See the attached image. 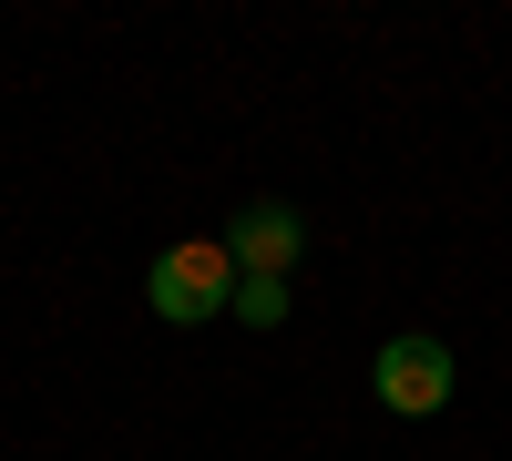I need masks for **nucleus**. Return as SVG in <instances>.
I'll return each mask as SVG.
<instances>
[{
  "label": "nucleus",
  "mask_w": 512,
  "mask_h": 461,
  "mask_svg": "<svg viewBox=\"0 0 512 461\" xmlns=\"http://www.w3.org/2000/svg\"><path fill=\"white\" fill-rule=\"evenodd\" d=\"M369 390H379V410H400V421H431V410L451 400V349L441 339H379V359H369Z\"/></svg>",
  "instance_id": "2"
},
{
  "label": "nucleus",
  "mask_w": 512,
  "mask_h": 461,
  "mask_svg": "<svg viewBox=\"0 0 512 461\" xmlns=\"http://www.w3.org/2000/svg\"><path fill=\"white\" fill-rule=\"evenodd\" d=\"M144 298L164 328H205V318H226L236 298V257H226V236H185V246H164L154 277H144Z\"/></svg>",
  "instance_id": "1"
},
{
  "label": "nucleus",
  "mask_w": 512,
  "mask_h": 461,
  "mask_svg": "<svg viewBox=\"0 0 512 461\" xmlns=\"http://www.w3.org/2000/svg\"><path fill=\"white\" fill-rule=\"evenodd\" d=\"M226 318H236V328H277V318H287V277H236Z\"/></svg>",
  "instance_id": "4"
},
{
  "label": "nucleus",
  "mask_w": 512,
  "mask_h": 461,
  "mask_svg": "<svg viewBox=\"0 0 512 461\" xmlns=\"http://www.w3.org/2000/svg\"><path fill=\"white\" fill-rule=\"evenodd\" d=\"M226 257H236V277H287L297 267V216L287 205H246L236 236H226Z\"/></svg>",
  "instance_id": "3"
}]
</instances>
